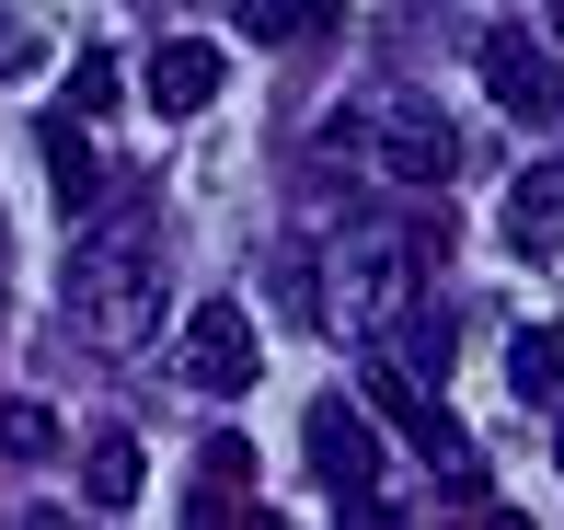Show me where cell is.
Segmentation results:
<instances>
[{"instance_id":"1","label":"cell","mask_w":564,"mask_h":530,"mask_svg":"<svg viewBox=\"0 0 564 530\" xmlns=\"http://www.w3.org/2000/svg\"><path fill=\"white\" fill-rule=\"evenodd\" d=\"M173 312V266H162V208H116L69 242V335L93 358H139Z\"/></svg>"},{"instance_id":"2","label":"cell","mask_w":564,"mask_h":530,"mask_svg":"<svg viewBox=\"0 0 564 530\" xmlns=\"http://www.w3.org/2000/svg\"><path fill=\"white\" fill-rule=\"evenodd\" d=\"M415 231H346V255H335V289H323V323H346V335H380V323L415 300Z\"/></svg>"},{"instance_id":"3","label":"cell","mask_w":564,"mask_h":530,"mask_svg":"<svg viewBox=\"0 0 564 530\" xmlns=\"http://www.w3.org/2000/svg\"><path fill=\"white\" fill-rule=\"evenodd\" d=\"M380 173H392V185H415V196H438L449 173H460V128L438 105H426V93H380Z\"/></svg>"},{"instance_id":"4","label":"cell","mask_w":564,"mask_h":530,"mask_svg":"<svg viewBox=\"0 0 564 530\" xmlns=\"http://www.w3.org/2000/svg\"><path fill=\"white\" fill-rule=\"evenodd\" d=\"M369 403H380V415H392V426H403V439H415V450H426V462H438V473H449V485H460V496H473V485H484V462H473V439H460V426L438 415V381H415V369H392V358H380V346H369Z\"/></svg>"},{"instance_id":"5","label":"cell","mask_w":564,"mask_h":530,"mask_svg":"<svg viewBox=\"0 0 564 530\" xmlns=\"http://www.w3.org/2000/svg\"><path fill=\"white\" fill-rule=\"evenodd\" d=\"M253 369H265L253 312H242V300H196V312H185V381L196 392H253Z\"/></svg>"},{"instance_id":"6","label":"cell","mask_w":564,"mask_h":530,"mask_svg":"<svg viewBox=\"0 0 564 530\" xmlns=\"http://www.w3.org/2000/svg\"><path fill=\"white\" fill-rule=\"evenodd\" d=\"M300 450H312V473H323L335 496H380V426L357 415V403L323 392L312 415H300Z\"/></svg>"},{"instance_id":"7","label":"cell","mask_w":564,"mask_h":530,"mask_svg":"<svg viewBox=\"0 0 564 530\" xmlns=\"http://www.w3.org/2000/svg\"><path fill=\"white\" fill-rule=\"evenodd\" d=\"M473 69H484V93H496L507 116H553V46H542V35L496 23V35L473 46Z\"/></svg>"},{"instance_id":"8","label":"cell","mask_w":564,"mask_h":530,"mask_svg":"<svg viewBox=\"0 0 564 530\" xmlns=\"http://www.w3.org/2000/svg\"><path fill=\"white\" fill-rule=\"evenodd\" d=\"M139 82H150V105H162V116H196V105H219L230 58H219L208 35H162V46H150V69H139Z\"/></svg>"},{"instance_id":"9","label":"cell","mask_w":564,"mask_h":530,"mask_svg":"<svg viewBox=\"0 0 564 530\" xmlns=\"http://www.w3.org/2000/svg\"><path fill=\"white\" fill-rule=\"evenodd\" d=\"M564 242V173L530 162L519 185H507V255H553Z\"/></svg>"},{"instance_id":"10","label":"cell","mask_w":564,"mask_h":530,"mask_svg":"<svg viewBox=\"0 0 564 530\" xmlns=\"http://www.w3.org/2000/svg\"><path fill=\"white\" fill-rule=\"evenodd\" d=\"M507 392L519 403H564V323H530V335H507Z\"/></svg>"},{"instance_id":"11","label":"cell","mask_w":564,"mask_h":530,"mask_svg":"<svg viewBox=\"0 0 564 530\" xmlns=\"http://www.w3.org/2000/svg\"><path fill=\"white\" fill-rule=\"evenodd\" d=\"M46 185H58V208H69V219H93V196H105V162H93L82 116H58V128H46Z\"/></svg>"},{"instance_id":"12","label":"cell","mask_w":564,"mask_h":530,"mask_svg":"<svg viewBox=\"0 0 564 530\" xmlns=\"http://www.w3.org/2000/svg\"><path fill=\"white\" fill-rule=\"evenodd\" d=\"M265 289H276L289 323H323V255L312 242H265Z\"/></svg>"},{"instance_id":"13","label":"cell","mask_w":564,"mask_h":530,"mask_svg":"<svg viewBox=\"0 0 564 530\" xmlns=\"http://www.w3.org/2000/svg\"><path fill=\"white\" fill-rule=\"evenodd\" d=\"M335 23H346V0H242V35H265V46L335 35Z\"/></svg>"},{"instance_id":"14","label":"cell","mask_w":564,"mask_h":530,"mask_svg":"<svg viewBox=\"0 0 564 530\" xmlns=\"http://www.w3.org/2000/svg\"><path fill=\"white\" fill-rule=\"evenodd\" d=\"M116 508H139V439L127 426L93 439V519H116Z\"/></svg>"},{"instance_id":"15","label":"cell","mask_w":564,"mask_h":530,"mask_svg":"<svg viewBox=\"0 0 564 530\" xmlns=\"http://www.w3.org/2000/svg\"><path fill=\"white\" fill-rule=\"evenodd\" d=\"M58 93H69V116H105V105H116V93H127V69L105 58V46H82V58H69V69H58Z\"/></svg>"},{"instance_id":"16","label":"cell","mask_w":564,"mask_h":530,"mask_svg":"<svg viewBox=\"0 0 564 530\" xmlns=\"http://www.w3.org/2000/svg\"><path fill=\"white\" fill-rule=\"evenodd\" d=\"M35 69H46V35L23 12H0V82H35Z\"/></svg>"},{"instance_id":"17","label":"cell","mask_w":564,"mask_h":530,"mask_svg":"<svg viewBox=\"0 0 564 530\" xmlns=\"http://www.w3.org/2000/svg\"><path fill=\"white\" fill-rule=\"evenodd\" d=\"M46 439H58V426H46L35 403H0V450H12V462H46Z\"/></svg>"},{"instance_id":"18","label":"cell","mask_w":564,"mask_h":530,"mask_svg":"<svg viewBox=\"0 0 564 530\" xmlns=\"http://www.w3.org/2000/svg\"><path fill=\"white\" fill-rule=\"evenodd\" d=\"M553 462H564V426H553Z\"/></svg>"}]
</instances>
